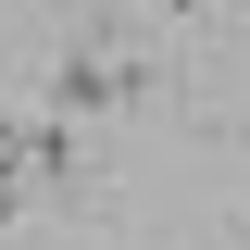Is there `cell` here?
Instances as JSON below:
<instances>
[{
  "mask_svg": "<svg viewBox=\"0 0 250 250\" xmlns=\"http://www.w3.org/2000/svg\"><path fill=\"white\" fill-rule=\"evenodd\" d=\"M138 100H150V62L125 50V25H75V50L50 62V113L62 125H113Z\"/></svg>",
  "mask_w": 250,
  "mask_h": 250,
  "instance_id": "1",
  "label": "cell"
},
{
  "mask_svg": "<svg viewBox=\"0 0 250 250\" xmlns=\"http://www.w3.org/2000/svg\"><path fill=\"white\" fill-rule=\"evenodd\" d=\"M0 225H25V125H0Z\"/></svg>",
  "mask_w": 250,
  "mask_h": 250,
  "instance_id": "2",
  "label": "cell"
},
{
  "mask_svg": "<svg viewBox=\"0 0 250 250\" xmlns=\"http://www.w3.org/2000/svg\"><path fill=\"white\" fill-rule=\"evenodd\" d=\"M150 13H213V0H150Z\"/></svg>",
  "mask_w": 250,
  "mask_h": 250,
  "instance_id": "3",
  "label": "cell"
}]
</instances>
